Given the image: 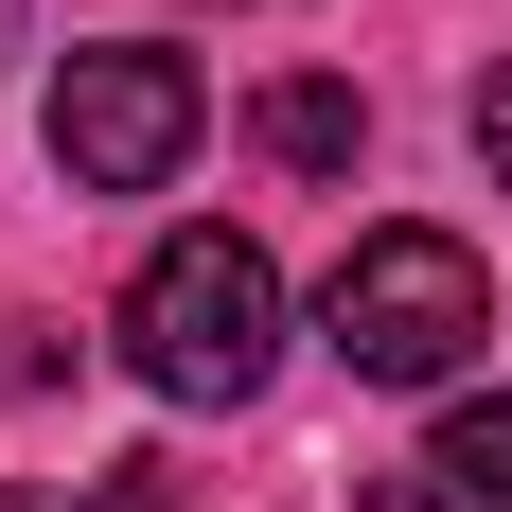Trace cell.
<instances>
[{"instance_id": "obj_2", "label": "cell", "mask_w": 512, "mask_h": 512, "mask_svg": "<svg viewBox=\"0 0 512 512\" xmlns=\"http://www.w3.org/2000/svg\"><path fill=\"white\" fill-rule=\"evenodd\" d=\"M318 336H336V371H371V389H442V371L495 336V283H477L460 230H354L336 283H318Z\"/></svg>"}, {"instance_id": "obj_8", "label": "cell", "mask_w": 512, "mask_h": 512, "mask_svg": "<svg viewBox=\"0 0 512 512\" xmlns=\"http://www.w3.org/2000/svg\"><path fill=\"white\" fill-rule=\"evenodd\" d=\"M354 512H460V495H442V477L407 460V477H354Z\"/></svg>"}, {"instance_id": "obj_6", "label": "cell", "mask_w": 512, "mask_h": 512, "mask_svg": "<svg viewBox=\"0 0 512 512\" xmlns=\"http://www.w3.org/2000/svg\"><path fill=\"white\" fill-rule=\"evenodd\" d=\"M0 512H177V477H142V460H124V477H71V495L36 477V495H0Z\"/></svg>"}, {"instance_id": "obj_9", "label": "cell", "mask_w": 512, "mask_h": 512, "mask_svg": "<svg viewBox=\"0 0 512 512\" xmlns=\"http://www.w3.org/2000/svg\"><path fill=\"white\" fill-rule=\"evenodd\" d=\"M0 36H18V0H0Z\"/></svg>"}, {"instance_id": "obj_3", "label": "cell", "mask_w": 512, "mask_h": 512, "mask_svg": "<svg viewBox=\"0 0 512 512\" xmlns=\"http://www.w3.org/2000/svg\"><path fill=\"white\" fill-rule=\"evenodd\" d=\"M195 53H142V36H106L53 71V177L71 195H159L177 159H195Z\"/></svg>"}, {"instance_id": "obj_1", "label": "cell", "mask_w": 512, "mask_h": 512, "mask_svg": "<svg viewBox=\"0 0 512 512\" xmlns=\"http://www.w3.org/2000/svg\"><path fill=\"white\" fill-rule=\"evenodd\" d=\"M265 354H283V265L248 230H159L142 283H124V371L159 407H248Z\"/></svg>"}, {"instance_id": "obj_7", "label": "cell", "mask_w": 512, "mask_h": 512, "mask_svg": "<svg viewBox=\"0 0 512 512\" xmlns=\"http://www.w3.org/2000/svg\"><path fill=\"white\" fill-rule=\"evenodd\" d=\"M477 159H495V195H512V53L477 71Z\"/></svg>"}, {"instance_id": "obj_4", "label": "cell", "mask_w": 512, "mask_h": 512, "mask_svg": "<svg viewBox=\"0 0 512 512\" xmlns=\"http://www.w3.org/2000/svg\"><path fill=\"white\" fill-rule=\"evenodd\" d=\"M248 142L283 159V177H354V142H371V106L336 89V71H283V89L248 106Z\"/></svg>"}, {"instance_id": "obj_5", "label": "cell", "mask_w": 512, "mask_h": 512, "mask_svg": "<svg viewBox=\"0 0 512 512\" xmlns=\"http://www.w3.org/2000/svg\"><path fill=\"white\" fill-rule=\"evenodd\" d=\"M424 477L460 512H512V407H442V442H424Z\"/></svg>"}]
</instances>
